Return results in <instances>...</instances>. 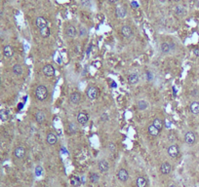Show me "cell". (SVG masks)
<instances>
[{
	"instance_id": "cell-41",
	"label": "cell",
	"mask_w": 199,
	"mask_h": 187,
	"mask_svg": "<svg viewBox=\"0 0 199 187\" xmlns=\"http://www.w3.org/2000/svg\"><path fill=\"white\" fill-rule=\"evenodd\" d=\"M2 16H3V12H2L1 10H0V19H1V18H2Z\"/></svg>"
},
{
	"instance_id": "cell-26",
	"label": "cell",
	"mask_w": 199,
	"mask_h": 187,
	"mask_svg": "<svg viewBox=\"0 0 199 187\" xmlns=\"http://www.w3.org/2000/svg\"><path fill=\"white\" fill-rule=\"evenodd\" d=\"M68 132L70 134H76L78 132V127L77 125H76L75 123H73V122H70V123L68 124Z\"/></svg>"
},
{
	"instance_id": "cell-40",
	"label": "cell",
	"mask_w": 199,
	"mask_h": 187,
	"mask_svg": "<svg viewBox=\"0 0 199 187\" xmlns=\"http://www.w3.org/2000/svg\"><path fill=\"white\" fill-rule=\"evenodd\" d=\"M167 187H177V185H176V184H174V183H172V184H169Z\"/></svg>"
},
{
	"instance_id": "cell-20",
	"label": "cell",
	"mask_w": 199,
	"mask_h": 187,
	"mask_svg": "<svg viewBox=\"0 0 199 187\" xmlns=\"http://www.w3.org/2000/svg\"><path fill=\"white\" fill-rule=\"evenodd\" d=\"M174 13H175L177 16L179 17H183L185 16L186 11H185V8L183 7V5H177L174 7Z\"/></svg>"
},
{
	"instance_id": "cell-13",
	"label": "cell",
	"mask_w": 199,
	"mask_h": 187,
	"mask_svg": "<svg viewBox=\"0 0 199 187\" xmlns=\"http://www.w3.org/2000/svg\"><path fill=\"white\" fill-rule=\"evenodd\" d=\"M46 140L49 145H55L58 142V136L54 133H49L46 137Z\"/></svg>"
},
{
	"instance_id": "cell-34",
	"label": "cell",
	"mask_w": 199,
	"mask_h": 187,
	"mask_svg": "<svg viewBox=\"0 0 199 187\" xmlns=\"http://www.w3.org/2000/svg\"><path fill=\"white\" fill-rule=\"evenodd\" d=\"M108 149L111 150V151H115L116 150V146H115V144L113 142H109L108 143Z\"/></svg>"
},
{
	"instance_id": "cell-12",
	"label": "cell",
	"mask_w": 199,
	"mask_h": 187,
	"mask_svg": "<svg viewBox=\"0 0 199 187\" xmlns=\"http://www.w3.org/2000/svg\"><path fill=\"white\" fill-rule=\"evenodd\" d=\"M121 33L125 38H130L133 35V29L129 26H124L121 27Z\"/></svg>"
},
{
	"instance_id": "cell-35",
	"label": "cell",
	"mask_w": 199,
	"mask_h": 187,
	"mask_svg": "<svg viewBox=\"0 0 199 187\" xmlns=\"http://www.w3.org/2000/svg\"><path fill=\"white\" fill-rule=\"evenodd\" d=\"M102 121H106V120H108V115L106 114V113H103V114L102 115Z\"/></svg>"
},
{
	"instance_id": "cell-25",
	"label": "cell",
	"mask_w": 199,
	"mask_h": 187,
	"mask_svg": "<svg viewBox=\"0 0 199 187\" xmlns=\"http://www.w3.org/2000/svg\"><path fill=\"white\" fill-rule=\"evenodd\" d=\"M12 70H13L14 74L17 75V76H20V75L23 74V66L21 65V64H19V63L13 65V67H12Z\"/></svg>"
},
{
	"instance_id": "cell-6",
	"label": "cell",
	"mask_w": 199,
	"mask_h": 187,
	"mask_svg": "<svg viewBox=\"0 0 199 187\" xmlns=\"http://www.w3.org/2000/svg\"><path fill=\"white\" fill-rule=\"evenodd\" d=\"M77 122L81 126H85L89 122V115L87 112L80 111L77 115Z\"/></svg>"
},
{
	"instance_id": "cell-23",
	"label": "cell",
	"mask_w": 199,
	"mask_h": 187,
	"mask_svg": "<svg viewBox=\"0 0 199 187\" xmlns=\"http://www.w3.org/2000/svg\"><path fill=\"white\" fill-rule=\"evenodd\" d=\"M148 134H150L151 137H157L158 134H159V133H160V131H159L156 127H154V126L152 125V124L148 126Z\"/></svg>"
},
{
	"instance_id": "cell-38",
	"label": "cell",
	"mask_w": 199,
	"mask_h": 187,
	"mask_svg": "<svg viewBox=\"0 0 199 187\" xmlns=\"http://www.w3.org/2000/svg\"><path fill=\"white\" fill-rule=\"evenodd\" d=\"M108 1L109 2V3H111V4H113V3H116L118 1V0H108Z\"/></svg>"
},
{
	"instance_id": "cell-37",
	"label": "cell",
	"mask_w": 199,
	"mask_h": 187,
	"mask_svg": "<svg viewBox=\"0 0 199 187\" xmlns=\"http://www.w3.org/2000/svg\"><path fill=\"white\" fill-rule=\"evenodd\" d=\"M80 35L81 36L86 35V28H83V27H81V29H80Z\"/></svg>"
},
{
	"instance_id": "cell-33",
	"label": "cell",
	"mask_w": 199,
	"mask_h": 187,
	"mask_svg": "<svg viewBox=\"0 0 199 187\" xmlns=\"http://www.w3.org/2000/svg\"><path fill=\"white\" fill-rule=\"evenodd\" d=\"M167 139L171 142L175 141V140H176V134H175V133H174V132H169V133H168V136H167Z\"/></svg>"
},
{
	"instance_id": "cell-8",
	"label": "cell",
	"mask_w": 199,
	"mask_h": 187,
	"mask_svg": "<svg viewBox=\"0 0 199 187\" xmlns=\"http://www.w3.org/2000/svg\"><path fill=\"white\" fill-rule=\"evenodd\" d=\"M117 178L120 180L121 182H126L129 179V173H128L127 170L125 169H120L117 173Z\"/></svg>"
},
{
	"instance_id": "cell-30",
	"label": "cell",
	"mask_w": 199,
	"mask_h": 187,
	"mask_svg": "<svg viewBox=\"0 0 199 187\" xmlns=\"http://www.w3.org/2000/svg\"><path fill=\"white\" fill-rule=\"evenodd\" d=\"M148 107V103L146 102L145 100H142L138 102V108L139 110H146Z\"/></svg>"
},
{
	"instance_id": "cell-44",
	"label": "cell",
	"mask_w": 199,
	"mask_h": 187,
	"mask_svg": "<svg viewBox=\"0 0 199 187\" xmlns=\"http://www.w3.org/2000/svg\"><path fill=\"white\" fill-rule=\"evenodd\" d=\"M0 187H2V186H0Z\"/></svg>"
},
{
	"instance_id": "cell-4",
	"label": "cell",
	"mask_w": 199,
	"mask_h": 187,
	"mask_svg": "<svg viewBox=\"0 0 199 187\" xmlns=\"http://www.w3.org/2000/svg\"><path fill=\"white\" fill-rule=\"evenodd\" d=\"M26 149L22 145L17 146L14 150V156L17 159H24L26 157Z\"/></svg>"
},
{
	"instance_id": "cell-32",
	"label": "cell",
	"mask_w": 199,
	"mask_h": 187,
	"mask_svg": "<svg viewBox=\"0 0 199 187\" xmlns=\"http://www.w3.org/2000/svg\"><path fill=\"white\" fill-rule=\"evenodd\" d=\"M99 179H100V176H99V174H98V173H93L90 174V180H91V182L96 183V182L99 181Z\"/></svg>"
},
{
	"instance_id": "cell-15",
	"label": "cell",
	"mask_w": 199,
	"mask_h": 187,
	"mask_svg": "<svg viewBox=\"0 0 199 187\" xmlns=\"http://www.w3.org/2000/svg\"><path fill=\"white\" fill-rule=\"evenodd\" d=\"M98 169L101 173H106L109 170V165L106 160H101L98 163Z\"/></svg>"
},
{
	"instance_id": "cell-16",
	"label": "cell",
	"mask_w": 199,
	"mask_h": 187,
	"mask_svg": "<svg viewBox=\"0 0 199 187\" xmlns=\"http://www.w3.org/2000/svg\"><path fill=\"white\" fill-rule=\"evenodd\" d=\"M3 55L6 58H12L14 56V49L11 45H5L3 48Z\"/></svg>"
},
{
	"instance_id": "cell-5",
	"label": "cell",
	"mask_w": 199,
	"mask_h": 187,
	"mask_svg": "<svg viewBox=\"0 0 199 187\" xmlns=\"http://www.w3.org/2000/svg\"><path fill=\"white\" fill-rule=\"evenodd\" d=\"M98 96H99V91L96 87L94 86H91L87 89V97L90 100H97Z\"/></svg>"
},
{
	"instance_id": "cell-39",
	"label": "cell",
	"mask_w": 199,
	"mask_h": 187,
	"mask_svg": "<svg viewBox=\"0 0 199 187\" xmlns=\"http://www.w3.org/2000/svg\"><path fill=\"white\" fill-rule=\"evenodd\" d=\"M81 183H85V176L81 177Z\"/></svg>"
},
{
	"instance_id": "cell-3",
	"label": "cell",
	"mask_w": 199,
	"mask_h": 187,
	"mask_svg": "<svg viewBox=\"0 0 199 187\" xmlns=\"http://www.w3.org/2000/svg\"><path fill=\"white\" fill-rule=\"evenodd\" d=\"M185 141L186 144L188 145H193L195 142H196V136L193 132H188L185 134Z\"/></svg>"
},
{
	"instance_id": "cell-45",
	"label": "cell",
	"mask_w": 199,
	"mask_h": 187,
	"mask_svg": "<svg viewBox=\"0 0 199 187\" xmlns=\"http://www.w3.org/2000/svg\"><path fill=\"white\" fill-rule=\"evenodd\" d=\"M46 187H47V186H46Z\"/></svg>"
},
{
	"instance_id": "cell-10",
	"label": "cell",
	"mask_w": 199,
	"mask_h": 187,
	"mask_svg": "<svg viewBox=\"0 0 199 187\" xmlns=\"http://www.w3.org/2000/svg\"><path fill=\"white\" fill-rule=\"evenodd\" d=\"M66 34L68 38H75L76 35H77V30H76V27L73 26H68L66 29Z\"/></svg>"
},
{
	"instance_id": "cell-29",
	"label": "cell",
	"mask_w": 199,
	"mask_h": 187,
	"mask_svg": "<svg viewBox=\"0 0 199 187\" xmlns=\"http://www.w3.org/2000/svg\"><path fill=\"white\" fill-rule=\"evenodd\" d=\"M70 184L72 186H79L81 184V178L77 176H72L70 178Z\"/></svg>"
},
{
	"instance_id": "cell-24",
	"label": "cell",
	"mask_w": 199,
	"mask_h": 187,
	"mask_svg": "<svg viewBox=\"0 0 199 187\" xmlns=\"http://www.w3.org/2000/svg\"><path fill=\"white\" fill-rule=\"evenodd\" d=\"M137 187H146L148 186V180L143 176H139L136 180Z\"/></svg>"
},
{
	"instance_id": "cell-43",
	"label": "cell",
	"mask_w": 199,
	"mask_h": 187,
	"mask_svg": "<svg viewBox=\"0 0 199 187\" xmlns=\"http://www.w3.org/2000/svg\"><path fill=\"white\" fill-rule=\"evenodd\" d=\"M174 1H180V0H174Z\"/></svg>"
},
{
	"instance_id": "cell-19",
	"label": "cell",
	"mask_w": 199,
	"mask_h": 187,
	"mask_svg": "<svg viewBox=\"0 0 199 187\" xmlns=\"http://www.w3.org/2000/svg\"><path fill=\"white\" fill-rule=\"evenodd\" d=\"M160 51L162 54H169L172 51V45L168 42H163L160 45Z\"/></svg>"
},
{
	"instance_id": "cell-22",
	"label": "cell",
	"mask_w": 199,
	"mask_h": 187,
	"mask_svg": "<svg viewBox=\"0 0 199 187\" xmlns=\"http://www.w3.org/2000/svg\"><path fill=\"white\" fill-rule=\"evenodd\" d=\"M139 75L137 73H132L128 76V83L130 85H136L138 82H139Z\"/></svg>"
},
{
	"instance_id": "cell-2",
	"label": "cell",
	"mask_w": 199,
	"mask_h": 187,
	"mask_svg": "<svg viewBox=\"0 0 199 187\" xmlns=\"http://www.w3.org/2000/svg\"><path fill=\"white\" fill-rule=\"evenodd\" d=\"M167 154H168V156H169V157L173 158V159L177 158L178 156H179V154H180V148H179V146H178L177 144L170 145L169 147H168V149H167Z\"/></svg>"
},
{
	"instance_id": "cell-9",
	"label": "cell",
	"mask_w": 199,
	"mask_h": 187,
	"mask_svg": "<svg viewBox=\"0 0 199 187\" xmlns=\"http://www.w3.org/2000/svg\"><path fill=\"white\" fill-rule=\"evenodd\" d=\"M159 170H160V173L166 176V174H169L171 171H172V166H171V164L168 163V162H164V163L161 164Z\"/></svg>"
},
{
	"instance_id": "cell-18",
	"label": "cell",
	"mask_w": 199,
	"mask_h": 187,
	"mask_svg": "<svg viewBox=\"0 0 199 187\" xmlns=\"http://www.w3.org/2000/svg\"><path fill=\"white\" fill-rule=\"evenodd\" d=\"M35 120L39 124H43L46 120V114L42 110H38V111L35 113Z\"/></svg>"
},
{
	"instance_id": "cell-17",
	"label": "cell",
	"mask_w": 199,
	"mask_h": 187,
	"mask_svg": "<svg viewBox=\"0 0 199 187\" xmlns=\"http://www.w3.org/2000/svg\"><path fill=\"white\" fill-rule=\"evenodd\" d=\"M69 102L72 104H79L81 102V95L79 93H72L69 96Z\"/></svg>"
},
{
	"instance_id": "cell-42",
	"label": "cell",
	"mask_w": 199,
	"mask_h": 187,
	"mask_svg": "<svg viewBox=\"0 0 199 187\" xmlns=\"http://www.w3.org/2000/svg\"><path fill=\"white\" fill-rule=\"evenodd\" d=\"M194 52H195V54H196V55H198V54H199V51H198V50H195Z\"/></svg>"
},
{
	"instance_id": "cell-27",
	"label": "cell",
	"mask_w": 199,
	"mask_h": 187,
	"mask_svg": "<svg viewBox=\"0 0 199 187\" xmlns=\"http://www.w3.org/2000/svg\"><path fill=\"white\" fill-rule=\"evenodd\" d=\"M152 125L157 128L159 131H161L162 128H163V122H162L161 119H159V118H155L153 122H152Z\"/></svg>"
},
{
	"instance_id": "cell-21",
	"label": "cell",
	"mask_w": 199,
	"mask_h": 187,
	"mask_svg": "<svg viewBox=\"0 0 199 187\" xmlns=\"http://www.w3.org/2000/svg\"><path fill=\"white\" fill-rule=\"evenodd\" d=\"M189 110L192 114L197 115L199 114V102H192L189 105Z\"/></svg>"
},
{
	"instance_id": "cell-31",
	"label": "cell",
	"mask_w": 199,
	"mask_h": 187,
	"mask_svg": "<svg viewBox=\"0 0 199 187\" xmlns=\"http://www.w3.org/2000/svg\"><path fill=\"white\" fill-rule=\"evenodd\" d=\"M0 119H1L2 121H7L9 119V113L6 109L0 110Z\"/></svg>"
},
{
	"instance_id": "cell-7",
	"label": "cell",
	"mask_w": 199,
	"mask_h": 187,
	"mask_svg": "<svg viewBox=\"0 0 199 187\" xmlns=\"http://www.w3.org/2000/svg\"><path fill=\"white\" fill-rule=\"evenodd\" d=\"M42 71H43L44 75L47 76V77H53L56 70H55V67L52 64H46L42 68Z\"/></svg>"
},
{
	"instance_id": "cell-36",
	"label": "cell",
	"mask_w": 199,
	"mask_h": 187,
	"mask_svg": "<svg viewBox=\"0 0 199 187\" xmlns=\"http://www.w3.org/2000/svg\"><path fill=\"white\" fill-rule=\"evenodd\" d=\"M36 174L37 176H40L41 174V173H42V168L41 167H36Z\"/></svg>"
},
{
	"instance_id": "cell-11",
	"label": "cell",
	"mask_w": 199,
	"mask_h": 187,
	"mask_svg": "<svg viewBox=\"0 0 199 187\" xmlns=\"http://www.w3.org/2000/svg\"><path fill=\"white\" fill-rule=\"evenodd\" d=\"M115 14H116V17L119 18V19H124L125 17H126L127 15V10L126 8L123 7V6H118L117 8H116L115 10Z\"/></svg>"
},
{
	"instance_id": "cell-28",
	"label": "cell",
	"mask_w": 199,
	"mask_h": 187,
	"mask_svg": "<svg viewBox=\"0 0 199 187\" xmlns=\"http://www.w3.org/2000/svg\"><path fill=\"white\" fill-rule=\"evenodd\" d=\"M50 28H49L48 26L46 27H43V28L40 29V35L42 36L43 38H48L49 36H50Z\"/></svg>"
},
{
	"instance_id": "cell-1",
	"label": "cell",
	"mask_w": 199,
	"mask_h": 187,
	"mask_svg": "<svg viewBox=\"0 0 199 187\" xmlns=\"http://www.w3.org/2000/svg\"><path fill=\"white\" fill-rule=\"evenodd\" d=\"M49 96V91L48 89L43 85H39L37 88L35 89V97L36 99L40 102H44L48 99Z\"/></svg>"
},
{
	"instance_id": "cell-14",
	"label": "cell",
	"mask_w": 199,
	"mask_h": 187,
	"mask_svg": "<svg viewBox=\"0 0 199 187\" xmlns=\"http://www.w3.org/2000/svg\"><path fill=\"white\" fill-rule=\"evenodd\" d=\"M35 24L39 29L43 28V27L48 26V21L43 17H37L35 19Z\"/></svg>"
}]
</instances>
